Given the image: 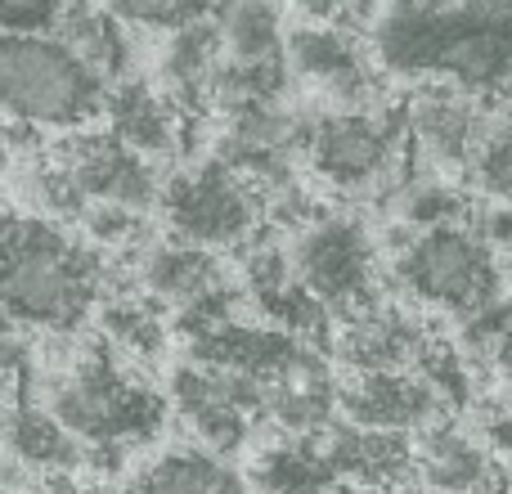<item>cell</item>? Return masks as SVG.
Wrapping results in <instances>:
<instances>
[{
  "mask_svg": "<svg viewBox=\"0 0 512 494\" xmlns=\"http://www.w3.org/2000/svg\"><path fill=\"white\" fill-rule=\"evenodd\" d=\"M113 288V256L72 225L0 212V319L50 337H77Z\"/></svg>",
  "mask_w": 512,
  "mask_h": 494,
  "instance_id": "cell-1",
  "label": "cell"
},
{
  "mask_svg": "<svg viewBox=\"0 0 512 494\" xmlns=\"http://www.w3.org/2000/svg\"><path fill=\"white\" fill-rule=\"evenodd\" d=\"M9 472H14V459H9V454L0 450V481H9Z\"/></svg>",
  "mask_w": 512,
  "mask_h": 494,
  "instance_id": "cell-30",
  "label": "cell"
},
{
  "mask_svg": "<svg viewBox=\"0 0 512 494\" xmlns=\"http://www.w3.org/2000/svg\"><path fill=\"white\" fill-rule=\"evenodd\" d=\"M486 436H490V450H499L504 459H512V405H499L486 423Z\"/></svg>",
  "mask_w": 512,
  "mask_h": 494,
  "instance_id": "cell-27",
  "label": "cell"
},
{
  "mask_svg": "<svg viewBox=\"0 0 512 494\" xmlns=\"http://www.w3.org/2000/svg\"><path fill=\"white\" fill-rule=\"evenodd\" d=\"M414 468L432 494H508V472L450 418L414 436Z\"/></svg>",
  "mask_w": 512,
  "mask_h": 494,
  "instance_id": "cell-15",
  "label": "cell"
},
{
  "mask_svg": "<svg viewBox=\"0 0 512 494\" xmlns=\"http://www.w3.org/2000/svg\"><path fill=\"white\" fill-rule=\"evenodd\" d=\"M27 387H32V355L18 342L14 324L0 319V405L27 400Z\"/></svg>",
  "mask_w": 512,
  "mask_h": 494,
  "instance_id": "cell-24",
  "label": "cell"
},
{
  "mask_svg": "<svg viewBox=\"0 0 512 494\" xmlns=\"http://www.w3.org/2000/svg\"><path fill=\"white\" fill-rule=\"evenodd\" d=\"M337 414L355 427H373V432L418 436L445 423L454 409L423 373L405 364V369L346 373V382L337 387Z\"/></svg>",
  "mask_w": 512,
  "mask_h": 494,
  "instance_id": "cell-11",
  "label": "cell"
},
{
  "mask_svg": "<svg viewBox=\"0 0 512 494\" xmlns=\"http://www.w3.org/2000/svg\"><path fill=\"white\" fill-rule=\"evenodd\" d=\"M59 41H68L99 77L113 86V81L126 77H140L135 72V41H131V27L117 23L99 0H72L68 14L59 23Z\"/></svg>",
  "mask_w": 512,
  "mask_h": 494,
  "instance_id": "cell-18",
  "label": "cell"
},
{
  "mask_svg": "<svg viewBox=\"0 0 512 494\" xmlns=\"http://www.w3.org/2000/svg\"><path fill=\"white\" fill-rule=\"evenodd\" d=\"M216 5H221V0H216Z\"/></svg>",
  "mask_w": 512,
  "mask_h": 494,
  "instance_id": "cell-31",
  "label": "cell"
},
{
  "mask_svg": "<svg viewBox=\"0 0 512 494\" xmlns=\"http://www.w3.org/2000/svg\"><path fill=\"white\" fill-rule=\"evenodd\" d=\"M301 162L337 198H396L409 180L405 167H414L405 113L391 104L324 108L310 117Z\"/></svg>",
  "mask_w": 512,
  "mask_h": 494,
  "instance_id": "cell-5",
  "label": "cell"
},
{
  "mask_svg": "<svg viewBox=\"0 0 512 494\" xmlns=\"http://www.w3.org/2000/svg\"><path fill=\"white\" fill-rule=\"evenodd\" d=\"M297 14V23H328V27H355L360 14L369 18V0H283Z\"/></svg>",
  "mask_w": 512,
  "mask_h": 494,
  "instance_id": "cell-25",
  "label": "cell"
},
{
  "mask_svg": "<svg viewBox=\"0 0 512 494\" xmlns=\"http://www.w3.org/2000/svg\"><path fill=\"white\" fill-rule=\"evenodd\" d=\"M104 126L126 144V149L144 153L149 162H180L189 153V135H194V117H185L171 95L149 77H126L108 86Z\"/></svg>",
  "mask_w": 512,
  "mask_h": 494,
  "instance_id": "cell-12",
  "label": "cell"
},
{
  "mask_svg": "<svg viewBox=\"0 0 512 494\" xmlns=\"http://www.w3.org/2000/svg\"><path fill=\"white\" fill-rule=\"evenodd\" d=\"M333 481L337 477L315 436H279L252 463L256 494H324Z\"/></svg>",
  "mask_w": 512,
  "mask_h": 494,
  "instance_id": "cell-20",
  "label": "cell"
},
{
  "mask_svg": "<svg viewBox=\"0 0 512 494\" xmlns=\"http://www.w3.org/2000/svg\"><path fill=\"white\" fill-rule=\"evenodd\" d=\"M0 450L14 459V468L41 477H63V472H86L90 454L50 409L32 405V400H14L0 405Z\"/></svg>",
  "mask_w": 512,
  "mask_h": 494,
  "instance_id": "cell-16",
  "label": "cell"
},
{
  "mask_svg": "<svg viewBox=\"0 0 512 494\" xmlns=\"http://www.w3.org/2000/svg\"><path fill=\"white\" fill-rule=\"evenodd\" d=\"M50 153L68 171V180L77 185V194L86 203L131 207V212H144V216L158 212V194H162L158 162L126 149L104 122L86 126V131L59 135V144Z\"/></svg>",
  "mask_w": 512,
  "mask_h": 494,
  "instance_id": "cell-10",
  "label": "cell"
},
{
  "mask_svg": "<svg viewBox=\"0 0 512 494\" xmlns=\"http://www.w3.org/2000/svg\"><path fill=\"white\" fill-rule=\"evenodd\" d=\"M158 216L162 230L180 243L207 252H243L265 230V194L216 153L185 158L171 176H162Z\"/></svg>",
  "mask_w": 512,
  "mask_h": 494,
  "instance_id": "cell-6",
  "label": "cell"
},
{
  "mask_svg": "<svg viewBox=\"0 0 512 494\" xmlns=\"http://www.w3.org/2000/svg\"><path fill=\"white\" fill-rule=\"evenodd\" d=\"M9 140H14V131L0 122V176H5V167H9Z\"/></svg>",
  "mask_w": 512,
  "mask_h": 494,
  "instance_id": "cell-29",
  "label": "cell"
},
{
  "mask_svg": "<svg viewBox=\"0 0 512 494\" xmlns=\"http://www.w3.org/2000/svg\"><path fill=\"white\" fill-rule=\"evenodd\" d=\"M131 261V283L140 297H149L158 310L176 315V310L194 306L198 297L225 288L230 274L221 265V252H207V247L180 243V239H149Z\"/></svg>",
  "mask_w": 512,
  "mask_h": 494,
  "instance_id": "cell-14",
  "label": "cell"
},
{
  "mask_svg": "<svg viewBox=\"0 0 512 494\" xmlns=\"http://www.w3.org/2000/svg\"><path fill=\"white\" fill-rule=\"evenodd\" d=\"M72 0H0V32H59L63 14H68Z\"/></svg>",
  "mask_w": 512,
  "mask_h": 494,
  "instance_id": "cell-23",
  "label": "cell"
},
{
  "mask_svg": "<svg viewBox=\"0 0 512 494\" xmlns=\"http://www.w3.org/2000/svg\"><path fill=\"white\" fill-rule=\"evenodd\" d=\"M288 77L301 86L319 90L333 108H378L387 104L382 77L369 41H360L355 27H328V23H297L288 27Z\"/></svg>",
  "mask_w": 512,
  "mask_h": 494,
  "instance_id": "cell-9",
  "label": "cell"
},
{
  "mask_svg": "<svg viewBox=\"0 0 512 494\" xmlns=\"http://www.w3.org/2000/svg\"><path fill=\"white\" fill-rule=\"evenodd\" d=\"M391 279L409 306L468 324L504 297L508 274L486 230L432 225V230H400V247L391 252Z\"/></svg>",
  "mask_w": 512,
  "mask_h": 494,
  "instance_id": "cell-4",
  "label": "cell"
},
{
  "mask_svg": "<svg viewBox=\"0 0 512 494\" xmlns=\"http://www.w3.org/2000/svg\"><path fill=\"white\" fill-rule=\"evenodd\" d=\"M32 494H99L90 481H81V472H63V477H41Z\"/></svg>",
  "mask_w": 512,
  "mask_h": 494,
  "instance_id": "cell-28",
  "label": "cell"
},
{
  "mask_svg": "<svg viewBox=\"0 0 512 494\" xmlns=\"http://www.w3.org/2000/svg\"><path fill=\"white\" fill-rule=\"evenodd\" d=\"M45 409L86 445L90 468H117L126 450L153 441L167 423V396L149 382V369L117 355L104 337L72 346L45 387Z\"/></svg>",
  "mask_w": 512,
  "mask_h": 494,
  "instance_id": "cell-2",
  "label": "cell"
},
{
  "mask_svg": "<svg viewBox=\"0 0 512 494\" xmlns=\"http://www.w3.org/2000/svg\"><path fill=\"white\" fill-rule=\"evenodd\" d=\"M324 450L328 468L337 481H351L364 490H387L400 494L418 477L414 468V436L400 432H373V427H355L342 414L315 436Z\"/></svg>",
  "mask_w": 512,
  "mask_h": 494,
  "instance_id": "cell-13",
  "label": "cell"
},
{
  "mask_svg": "<svg viewBox=\"0 0 512 494\" xmlns=\"http://www.w3.org/2000/svg\"><path fill=\"white\" fill-rule=\"evenodd\" d=\"M131 32H176L194 18L212 14L216 0H99Z\"/></svg>",
  "mask_w": 512,
  "mask_h": 494,
  "instance_id": "cell-22",
  "label": "cell"
},
{
  "mask_svg": "<svg viewBox=\"0 0 512 494\" xmlns=\"http://www.w3.org/2000/svg\"><path fill=\"white\" fill-rule=\"evenodd\" d=\"M486 239L495 243L499 261H504V274L512 279V203H504L495 216H486Z\"/></svg>",
  "mask_w": 512,
  "mask_h": 494,
  "instance_id": "cell-26",
  "label": "cell"
},
{
  "mask_svg": "<svg viewBox=\"0 0 512 494\" xmlns=\"http://www.w3.org/2000/svg\"><path fill=\"white\" fill-rule=\"evenodd\" d=\"M495 108V99H481L472 90L454 86V81H418L414 95L400 108L405 113L409 162L418 171H432V176L463 180L481 135L490 131Z\"/></svg>",
  "mask_w": 512,
  "mask_h": 494,
  "instance_id": "cell-8",
  "label": "cell"
},
{
  "mask_svg": "<svg viewBox=\"0 0 512 494\" xmlns=\"http://www.w3.org/2000/svg\"><path fill=\"white\" fill-rule=\"evenodd\" d=\"M221 23L225 59L234 63H288L283 45H288V27H283V9L274 0H221L212 9Z\"/></svg>",
  "mask_w": 512,
  "mask_h": 494,
  "instance_id": "cell-19",
  "label": "cell"
},
{
  "mask_svg": "<svg viewBox=\"0 0 512 494\" xmlns=\"http://www.w3.org/2000/svg\"><path fill=\"white\" fill-rule=\"evenodd\" d=\"M463 185L495 203H512V108H495L490 131L481 135L477 153L463 171Z\"/></svg>",
  "mask_w": 512,
  "mask_h": 494,
  "instance_id": "cell-21",
  "label": "cell"
},
{
  "mask_svg": "<svg viewBox=\"0 0 512 494\" xmlns=\"http://www.w3.org/2000/svg\"><path fill=\"white\" fill-rule=\"evenodd\" d=\"M117 494H248L239 472L203 445H171L126 477Z\"/></svg>",
  "mask_w": 512,
  "mask_h": 494,
  "instance_id": "cell-17",
  "label": "cell"
},
{
  "mask_svg": "<svg viewBox=\"0 0 512 494\" xmlns=\"http://www.w3.org/2000/svg\"><path fill=\"white\" fill-rule=\"evenodd\" d=\"M283 243H288V261H292L297 283L315 301H324L333 319H346L355 310L382 301L378 247H373L369 230L355 216L324 212L319 207Z\"/></svg>",
  "mask_w": 512,
  "mask_h": 494,
  "instance_id": "cell-7",
  "label": "cell"
},
{
  "mask_svg": "<svg viewBox=\"0 0 512 494\" xmlns=\"http://www.w3.org/2000/svg\"><path fill=\"white\" fill-rule=\"evenodd\" d=\"M108 81L59 36L0 32V122L14 135H72L104 122Z\"/></svg>",
  "mask_w": 512,
  "mask_h": 494,
  "instance_id": "cell-3",
  "label": "cell"
}]
</instances>
